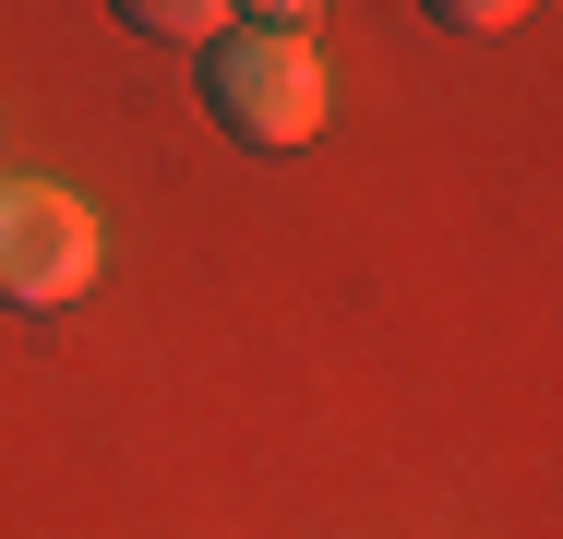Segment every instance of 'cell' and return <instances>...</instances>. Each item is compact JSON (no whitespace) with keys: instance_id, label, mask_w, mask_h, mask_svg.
<instances>
[{"instance_id":"cell-1","label":"cell","mask_w":563,"mask_h":539,"mask_svg":"<svg viewBox=\"0 0 563 539\" xmlns=\"http://www.w3.org/2000/svg\"><path fill=\"white\" fill-rule=\"evenodd\" d=\"M205 120L228 144H252V156H300L324 132V61H312V36H288V24L217 36L205 48Z\"/></svg>"},{"instance_id":"cell-2","label":"cell","mask_w":563,"mask_h":539,"mask_svg":"<svg viewBox=\"0 0 563 539\" xmlns=\"http://www.w3.org/2000/svg\"><path fill=\"white\" fill-rule=\"evenodd\" d=\"M97 288V216L60 180H0V312H60Z\"/></svg>"},{"instance_id":"cell-3","label":"cell","mask_w":563,"mask_h":539,"mask_svg":"<svg viewBox=\"0 0 563 539\" xmlns=\"http://www.w3.org/2000/svg\"><path fill=\"white\" fill-rule=\"evenodd\" d=\"M132 36H156V48H217L228 36V0H109Z\"/></svg>"},{"instance_id":"cell-4","label":"cell","mask_w":563,"mask_h":539,"mask_svg":"<svg viewBox=\"0 0 563 539\" xmlns=\"http://www.w3.org/2000/svg\"><path fill=\"white\" fill-rule=\"evenodd\" d=\"M420 12H432L444 36H504V24L528 12V0H420Z\"/></svg>"},{"instance_id":"cell-5","label":"cell","mask_w":563,"mask_h":539,"mask_svg":"<svg viewBox=\"0 0 563 539\" xmlns=\"http://www.w3.org/2000/svg\"><path fill=\"white\" fill-rule=\"evenodd\" d=\"M252 24H288V36H312V0H240Z\"/></svg>"}]
</instances>
